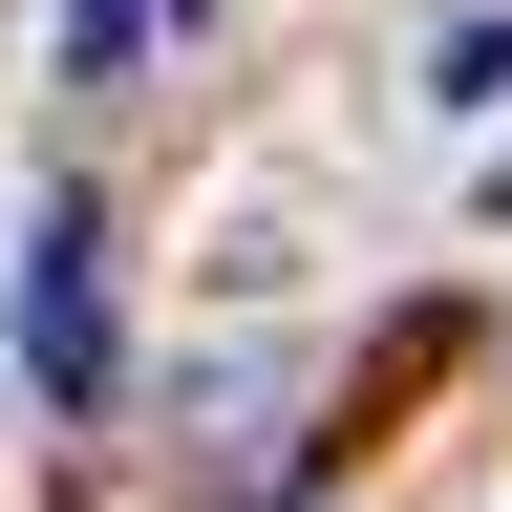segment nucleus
<instances>
[{
    "label": "nucleus",
    "mask_w": 512,
    "mask_h": 512,
    "mask_svg": "<svg viewBox=\"0 0 512 512\" xmlns=\"http://www.w3.org/2000/svg\"><path fill=\"white\" fill-rule=\"evenodd\" d=\"M22 342H43V384H64V406L107 384V278H86V214H43V256H22Z\"/></svg>",
    "instance_id": "nucleus-1"
},
{
    "label": "nucleus",
    "mask_w": 512,
    "mask_h": 512,
    "mask_svg": "<svg viewBox=\"0 0 512 512\" xmlns=\"http://www.w3.org/2000/svg\"><path fill=\"white\" fill-rule=\"evenodd\" d=\"M150 43H171V0H64V64H86V86H128Z\"/></svg>",
    "instance_id": "nucleus-2"
}]
</instances>
